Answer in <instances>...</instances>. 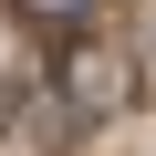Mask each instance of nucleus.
<instances>
[{"label": "nucleus", "mask_w": 156, "mask_h": 156, "mask_svg": "<svg viewBox=\"0 0 156 156\" xmlns=\"http://www.w3.org/2000/svg\"><path fill=\"white\" fill-rule=\"evenodd\" d=\"M62 94H73V125H94V115H115V104H125V52H104V42H83V52H62Z\"/></svg>", "instance_id": "nucleus-1"}]
</instances>
